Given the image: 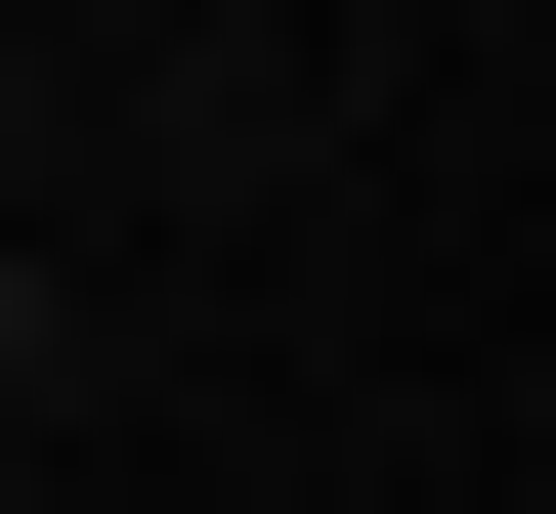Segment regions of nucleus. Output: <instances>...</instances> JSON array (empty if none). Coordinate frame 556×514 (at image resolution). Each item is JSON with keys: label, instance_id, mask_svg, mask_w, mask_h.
I'll use <instances>...</instances> for the list:
<instances>
[{"label": "nucleus", "instance_id": "nucleus-1", "mask_svg": "<svg viewBox=\"0 0 556 514\" xmlns=\"http://www.w3.org/2000/svg\"><path fill=\"white\" fill-rule=\"evenodd\" d=\"M0 386H43V258H0Z\"/></svg>", "mask_w": 556, "mask_h": 514}]
</instances>
